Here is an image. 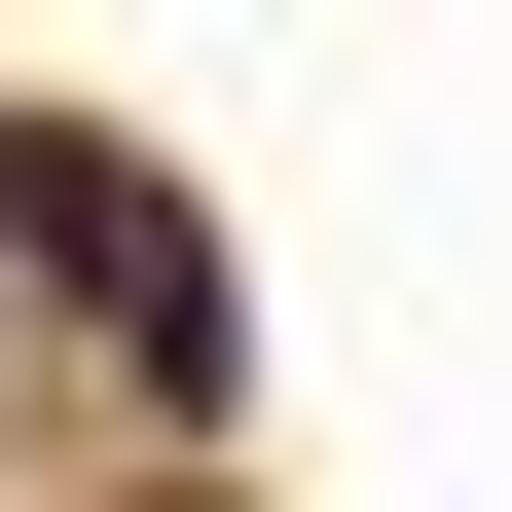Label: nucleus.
Wrapping results in <instances>:
<instances>
[{
  "label": "nucleus",
  "mask_w": 512,
  "mask_h": 512,
  "mask_svg": "<svg viewBox=\"0 0 512 512\" xmlns=\"http://www.w3.org/2000/svg\"><path fill=\"white\" fill-rule=\"evenodd\" d=\"M0 256H37V293H74V330L147 366L183 439L256 403V330H220V256H183V183H147V147H0Z\"/></svg>",
  "instance_id": "nucleus-1"
}]
</instances>
